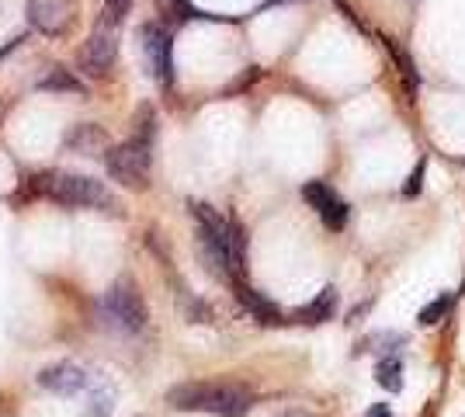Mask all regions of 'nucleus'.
Masks as SVG:
<instances>
[{
	"label": "nucleus",
	"mask_w": 465,
	"mask_h": 417,
	"mask_svg": "<svg viewBox=\"0 0 465 417\" xmlns=\"http://www.w3.org/2000/svg\"><path fill=\"white\" fill-rule=\"evenodd\" d=\"M35 192L66 209H101V213H118V199L87 174H70V171H49L35 181Z\"/></svg>",
	"instance_id": "nucleus-1"
},
{
	"label": "nucleus",
	"mask_w": 465,
	"mask_h": 417,
	"mask_svg": "<svg viewBox=\"0 0 465 417\" xmlns=\"http://www.w3.org/2000/svg\"><path fill=\"white\" fill-rule=\"evenodd\" d=\"M167 400L177 411H205L215 417H243L251 411V393L232 382H184L174 386Z\"/></svg>",
	"instance_id": "nucleus-2"
},
{
	"label": "nucleus",
	"mask_w": 465,
	"mask_h": 417,
	"mask_svg": "<svg viewBox=\"0 0 465 417\" xmlns=\"http://www.w3.org/2000/svg\"><path fill=\"white\" fill-rule=\"evenodd\" d=\"M150 164H153V143L143 136L108 146V157H104L112 181H118L122 188H136V192L150 184Z\"/></svg>",
	"instance_id": "nucleus-3"
},
{
	"label": "nucleus",
	"mask_w": 465,
	"mask_h": 417,
	"mask_svg": "<svg viewBox=\"0 0 465 417\" xmlns=\"http://www.w3.org/2000/svg\"><path fill=\"white\" fill-rule=\"evenodd\" d=\"M101 317L108 320L115 331H122V334H139L146 327L150 313H146V303H143V296L136 293L133 282H115L101 296Z\"/></svg>",
	"instance_id": "nucleus-4"
},
{
	"label": "nucleus",
	"mask_w": 465,
	"mask_h": 417,
	"mask_svg": "<svg viewBox=\"0 0 465 417\" xmlns=\"http://www.w3.org/2000/svg\"><path fill=\"white\" fill-rule=\"evenodd\" d=\"M139 39H143V53H146V60H150V70H153V77L163 84V87H171L174 84V42H171V32L163 28V25H143L139 28Z\"/></svg>",
	"instance_id": "nucleus-5"
},
{
	"label": "nucleus",
	"mask_w": 465,
	"mask_h": 417,
	"mask_svg": "<svg viewBox=\"0 0 465 417\" xmlns=\"http://www.w3.org/2000/svg\"><path fill=\"white\" fill-rule=\"evenodd\" d=\"M25 15H28V25L39 28L42 35L63 39L77 21V7H74V0H32L25 7Z\"/></svg>",
	"instance_id": "nucleus-6"
},
{
	"label": "nucleus",
	"mask_w": 465,
	"mask_h": 417,
	"mask_svg": "<svg viewBox=\"0 0 465 417\" xmlns=\"http://www.w3.org/2000/svg\"><path fill=\"white\" fill-rule=\"evenodd\" d=\"M302 199L320 213L327 230H344V226H348V216H351L348 202L341 199L327 181H306V184H302Z\"/></svg>",
	"instance_id": "nucleus-7"
},
{
	"label": "nucleus",
	"mask_w": 465,
	"mask_h": 417,
	"mask_svg": "<svg viewBox=\"0 0 465 417\" xmlns=\"http://www.w3.org/2000/svg\"><path fill=\"white\" fill-rule=\"evenodd\" d=\"M115 56H118L115 32L94 28V35L84 42V49H80V70L87 77H108V70L115 66Z\"/></svg>",
	"instance_id": "nucleus-8"
},
{
	"label": "nucleus",
	"mask_w": 465,
	"mask_h": 417,
	"mask_svg": "<svg viewBox=\"0 0 465 417\" xmlns=\"http://www.w3.org/2000/svg\"><path fill=\"white\" fill-rule=\"evenodd\" d=\"M39 386L49 393H59V397H74V393L91 386V376L74 362H56V365H45L39 372Z\"/></svg>",
	"instance_id": "nucleus-9"
},
{
	"label": "nucleus",
	"mask_w": 465,
	"mask_h": 417,
	"mask_svg": "<svg viewBox=\"0 0 465 417\" xmlns=\"http://www.w3.org/2000/svg\"><path fill=\"white\" fill-rule=\"evenodd\" d=\"M232 285H236V299L243 303V310H247L257 323H268V327L282 323V310L274 306L272 299H264L261 293H253L247 282H232Z\"/></svg>",
	"instance_id": "nucleus-10"
},
{
	"label": "nucleus",
	"mask_w": 465,
	"mask_h": 417,
	"mask_svg": "<svg viewBox=\"0 0 465 417\" xmlns=\"http://www.w3.org/2000/svg\"><path fill=\"white\" fill-rule=\"evenodd\" d=\"M66 146L74 154H87V157H97L101 150H108V136L101 125H77L70 136H66Z\"/></svg>",
	"instance_id": "nucleus-11"
},
{
	"label": "nucleus",
	"mask_w": 465,
	"mask_h": 417,
	"mask_svg": "<svg viewBox=\"0 0 465 417\" xmlns=\"http://www.w3.org/2000/svg\"><path fill=\"white\" fill-rule=\"evenodd\" d=\"M333 310H337V293H333V289H323V293L312 299V303H306L295 317L302 320V323H327V320L333 317Z\"/></svg>",
	"instance_id": "nucleus-12"
},
{
	"label": "nucleus",
	"mask_w": 465,
	"mask_h": 417,
	"mask_svg": "<svg viewBox=\"0 0 465 417\" xmlns=\"http://www.w3.org/2000/svg\"><path fill=\"white\" fill-rule=\"evenodd\" d=\"M375 376H379V386H386V390H403V362L400 355H386L379 362V369H375Z\"/></svg>",
	"instance_id": "nucleus-13"
},
{
	"label": "nucleus",
	"mask_w": 465,
	"mask_h": 417,
	"mask_svg": "<svg viewBox=\"0 0 465 417\" xmlns=\"http://www.w3.org/2000/svg\"><path fill=\"white\" fill-rule=\"evenodd\" d=\"M42 87H45V91H56V94H80V91H84V80H77L70 70L56 66L49 77L42 80Z\"/></svg>",
	"instance_id": "nucleus-14"
},
{
	"label": "nucleus",
	"mask_w": 465,
	"mask_h": 417,
	"mask_svg": "<svg viewBox=\"0 0 465 417\" xmlns=\"http://www.w3.org/2000/svg\"><path fill=\"white\" fill-rule=\"evenodd\" d=\"M451 303H455V293H445V296H438L434 303H427L424 310L417 313V323H420V327H430V323H438V320H441L448 310H451Z\"/></svg>",
	"instance_id": "nucleus-15"
},
{
	"label": "nucleus",
	"mask_w": 465,
	"mask_h": 417,
	"mask_svg": "<svg viewBox=\"0 0 465 417\" xmlns=\"http://www.w3.org/2000/svg\"><path fill=\"white\" fill-rule=\"evenodd\" d=\"M125 11H129V0H104V7H101V18H97V28H108V32H115L122 18H125Z\"/></svg>",
	"instance_id": "nucleus-16"
},
{
	"label": "nucleus",
	"mask_w": 465,
	"mask_h": 417,
	"mask_svg": "<svg viewBox=\"0 0 465 417\" xmlns=\"http://www.w3.org/2000/svg\"><path fill=\"white\" fill-rule=\"evenodd\" d=\"M108 414H112V400H108V393H97L91 400V407H87V417H108Z\"/></svg>",
	"instance_id": "nucleus-17"
},
{
	"label": "nucleus",
	"mask_w": 465,
	"mask_h": 417,
	"mask_svg": "<svg viewBox=\"0 0 465 417\" xmlns=\"http://www.w3.org/2000/svg\"><path fill=\"white\" fill-rule=\"evenodd\" d=\"M365 417H392V411H389L386 403H371V411Z\"/></svg>",
	"instance_id": "nucleus-18"
},
{
	"label": "nucleus",
	"mask_w": 465,
	"mask_h": 417,
	"mask_svg": "<svg viewBox=\"0 0 465 417\" xmlns=\"http://www.w3.org/2000/svg\"><path fill=\"white\" fill-rule=\"evenodd\" d=\"M278 417H310V414H306V411H282Z\"/></svg>",
	"instance_id": "nucleus-19"
}]
</instances>
